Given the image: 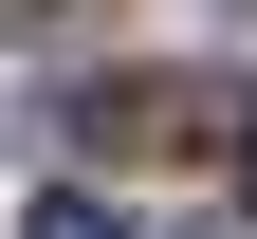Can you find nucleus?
<instances>
[{"instance_id": "f257e3e1", "label": "nucleus", "mask_w": 257, "mask_h": 239, "mask_svg": "<svg viewBox=\"0 0 257 239\" xmlns=\"http://www.w3.org/2000/svg\"><path fill=\"white\" fill-rule=\"evenodd\" d=\"M92 147H220V92H184V74H128V92H92Z\"/></svg>"}, {"instance_id": "f03ea898", "label": "nucleus", "mask_w": 257, "mask_h": 239, "mask_svg": "<svg viewBox=\"0 0 257 239\" xmlns=\"http://www.w3.org/2000/svg\"><path fill=\"white\" fill-rule=\"evenodd\" d=\"M19 239H128V221H110L92 184H37V221H19Z\"/></svg>"}, {"instance_id": "7ed1b4c3", "label": "nucleus", "mask_w": 257, "mask_h": 239, "mask_svg": "<svg viewBox=\"0 0 257 239\" xmlns=\"http://www.w3.org/2000/svg\"><path fill=\"white\" fill-rule=\"evenodd\" d=\"M239 202H257V147H239Z\"/></svg>"}]
</instances>
